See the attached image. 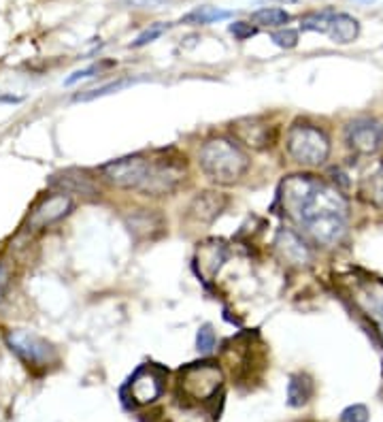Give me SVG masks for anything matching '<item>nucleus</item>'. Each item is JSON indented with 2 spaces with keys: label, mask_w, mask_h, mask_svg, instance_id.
Listing matches in <instances>:
<instances>
[{
  "label": "nucleus",
  "mask_w": 383,
  "mask_h": 422,
  "mask_svg": "<svg viewBox=\"0 0 383 422\" xmlns=\"http://www.w3.org/2000/svg\"><path fill=\"white\" fill-rule=\"evenodd\" d=\"M228 30H230V35H233L237 41H247V39H251V37L258 35V28L251 26L249 21H233V23L228 26Z\"/></svg>",
  "instance_id": "obj_28"
},
{
  "label": "nucleus",
  "mask_w": 383,
  "mask_h": 422,
  "mask_svg": "<svg viewBox=\"0 0 383 422\" xmlns=\"http://www.w3.org/2000/svg\"><path fill=\"white\" fill-rule=\"evenodd\" d=\"M215 331H213V327L211 325H202L200 329H198V333H196V347H198V352H202V354H207V352H211L213 347H215Z\"/></svg>",
  "instance_id": "obj_26"
},
{
  "label": "nucleus",
  "mask_w": 383,
  "mask_h": 422,
  "mask_svg": "<svg viewBox=\"0 0 383 422\" xmlns=\"http://www.w3.org/2000/svg\"><path fill=\"white\" fill-rule=\"evenodd\" d=\"M162 390H164V369L156 365H145L135 371V376L124 386L121 392H130L128 399H132V407H135V405L153 403L162 394Z\"/></svg>",
  "instance_id": "obj_9"
},
{
  "label": "nucleus",
  "mask_w": 383,
  "mask_h": 422,
  "mask_svg": "<svg viewBox=\"0 0 383 422\" xmlns=\"http://www.w3.org/2000/svg\"><path fill=\"white\" fill-rule=\"evenodd\" d=\"M96 73H100V66L98 64H94V66H88V68H84V70H75L72 75L64 81V86H72V84H77V81H81V79H88V77H94Z\"/></svg>",
  "instance_id": "obj_32"
},
{
  "label": "nucleus",
  "mask_w": 383,
  "mask_h": 422,
  "mask_svg": "<svg viewBox=\"0 0 383 422\" xmlns=\"http://www.w3.org/2000/svg\"><path fill=\"white\" fill-rule=\"evenodd\" d=\"M347 143L353 152L357 154H373L377 152L383 143V124L377 119H355L347 126Z\"/></svg>",
  "instance_id": "obj_10"
},
{
  "label": "nucleus",
  "mask_w": 383,
  "mask_h": 422,
  "mask_svg": "<svg viewBox=\"0 0 383 422\" xmlns=\"http://www.w3.org/2000/svg\"><path fill=\"white\" fill-rule=\"evenodd\" d=\"M147 171H149V158L137 154V156H126V158H117V160L102 164L100 175L113 188L141 190L147 178Z\"/></svg>",
  "instance_id": "obj_7"
},
{
  "label": "nucleus",
  "mask_w": 383,
  "mask_h": 422,
  "mask_svg": "<svg viewBox=\"0 0 383 422\" xmlns=\"http://www.w3.org/2000/svg\"><path fill=\"white\" fill-rule=\"evenodd\" d=\"M222 386V371L213 361L192 363L179 371V388L196 401H211Z\"/></svg>",
  "instance_id": "obj_6"
},
{
  "label": "nucleus",
  "mask_w": 383,
  "mask_h": 422,
  "mask_svg": "<svg viewBox=\"0 0 383 422\" xmlns=\"http://www.w3.org/2000/svg\"><path fill=\"white\" fill-rule=\"evenodd\" d=\"M288 154L302 166H320L330 154V141L313 124H294L286 137Z\"/></svg>",
  "instance_id": "obj_3"
},
{
  "label": "nucleus",
  "mask_w": 383,
  "mask_h": 422,
  "mask_svg": "<svg viewBox=\"0 0 383 422\" xmlns=\"http://www.w3.org/2000/svg\"><path fill=\"white\" fill-rule=\"evenodd\" d=\"M226 258H228V247L222 241L209 239V241L200 243L198 250H196V258H194L198 278L202 282L215 280V276L219 273V269L226 262Z\"/></svg>",
  "instance_id": "obj_12"
},
{
  "label": "nucleus",
  "mask_w": 383,
  "mask_h": 422,
  "mask_svg": "<svg viewBox=\"0 0 383 422\" xmlns=\"http://www.w3.org/2000/svg\"><path fill=\"white\" fill-rule=\"evenodd\" d=\"M292 19V15L284 9H277V7H264L251 13V21L255 26H264V28H279V26H286V23Z\"/></svg>",
  "instance_id": "obj_20"
},
{
  "label": "nucleus",
  "mask_w": 383,
  "mask_h": 422,
  "mask_svg": "<svg viewBox=\"0 0 383 422\" xmlns=\"http://www.w3.org/2000/svg\"><path fill=\"white\" fill-rule=\"evenodd\" d=\"M357 32H360V21L355 17L347 15V13H335L330 21V28L328 35L332 37V41L339 43V45H349L357 39Z\"/></svg>",
  "instance_id": "obj_17"
},
{
  "label": "nucleus",
  "mask_w": 383,
  "mask_h": 422,
  "mask_svg": "<svg viewBox=\"0 0 383 422\" xmlns=\"http://www.w3.org/2000/svg\"><path fill=\"white\" fill-rule=\"evenodd\" d=\"M9 286H11V267L5 260H0V303L7 299Z\"/></svg>",
  "instance_id": "obj_31"
},
{
  "label": "nucleus",
  "mask_w": 383,
  "mask_h": 422,
  "mask_svg": "<svg viewBox=\"0 0 383 422\" xmlns=\"http://www.w3.org/2000/svg\"><path fill=\"white\" fill-rule=\"evenodd\" d=\"M277 201L322 245H335L347 229L349 205L339 188L313 175H290L279 184Z\"/></svg>",
  "instance_id": "obj_1"
},
{
  "label": "nucleus",
  "mask_w": 383,
  "mask_h": 422,
  "mask_svg": "<svg viewBox=\"0 0 383 422\" xmlns=\"http://www.w3.org/2000/svg\"><path fill=\"white\" fill-rule=\"evenodd\" d=\"M49 186L58 188L60 192H79V194H96V186L90 182V178L81 175L79 171H64L58 175L49 178Z\"/></svg>",
  "instance_id": "obj_16"
},
{
  "label": "nucleus",
  "mask_w": 383,
  "mask_h": 422,
  "mask_svg": "<svg viewBox=\"0 0 383 422\" xmlns=\"http://www.w3.org/2000/svg\"><path fill=\"white\" fill-rule=\"evenodd\" d=\"M332 17H335L332 11H313L300 19V28L311 30V32H328Z\"/></svg>",
  "instance_id": "obj_24"
},
{
  "label": "nucleus",
  "mask_w": 383,
  "mask_h": 422,
  "mask_svg": "<svg viewBox=\"0 0 383 422\" xmlns=\"http://www.w3.org/2000/svg\"><path fill=\"white\" fill-rule=\"evenodd\" d=\"M364 303L366 309L371 311L369 316L377 322L379 333L383 335V284H379L377 288H369L364 292Z\"/></svg>",
  "instance_id": "obj_22"
},
{
  "label": "nucleus",
  "mask_w": 383,
  "mask_h": 422,
  "mask_svg": "<svg viewBox=\"0 0 383 422\" xmlns=\"http://www.w3.org/2000/svg\"><path fill=\"white\" fill-rule=\"evenodd\" d=\"M341 422H369V410L364 405H349L343 410Z\"/></svg>",
  "instance_id": "obj_29"
},
{
  "label": "nucleus",
  "mask_w": 383,
  "mask_h": 422,
  "mask_svg": "<svg viewBox=\"0 0 383 422\" xmlns=\"http://www.w3.org/2000/svg\"><path fill=\"white\" fill-rule=\"evenodd\" d=\"M198 162L202 173L211 182L230 186L237 184L249 171V158L241 147L226 137L209 139L200 147Z\"/></svg>",
  "instance_id": "obj_2"
},
{
  "label": "nucleus",
  "mask_w": 383,
  "mask_h": 422,
  "mask_svg": "<svg viewBox=\"0 0 383 422\" xmlns=\"http://www.w3.org/2000/svg\"><path fill=\"white\" fill-rule=\"evenodd\" d=\"M230 17H233V11L204 5V7H196L190 13H186L179 23H190V26H209V23L224 21V19H230Z\"/></svg>",
  "instance_id": "obj_18"
},
{
  "label": "nucleus",
  "mask_w": 383,
  "mask_h": 422,
  "mask_svg": "<svg viewBox=\"0 0 383 422\" xmlns=\"http://www.w3.org/2000/svg\"><path fill=\"white\" fill-rule=\"evenodd\" d=\"M275 252L279 254V258L288 262V265H294V267H304L311 262V250L309 245L302 241L300 235H296L292 229H279L277 235H275Z\"/></svg>",
  "instance_id": "obj_11"
},
{
  "label": "nucleus",
  "mask_w": 383,
  "mask_h": 422,
  "mask_svg": "<svg viewBox=\"0 0 383 422\" xmlns=\"http://www.w3.org/2000/svg\"><path fill=\"white\" fill-rule=\"evenodd\" d=\"M173 26V23H162V21H158V23H151L149 28H145L135 41H132V47H145V45H149V43H153L156 39H160L168 28Z\"/></svg>",
  "instance_id": "obj_25"
},
{
  "label": "nucleus",
  "mask_w": 383,
  "mask_h": 422,
  "mask_svg": "<svg viewBox=\"0 0 383 422\" xmlns=\"http://www.w3.org/2000/svg\"><path fill=\"white\" fill-rule=\"evenodd\" d=\"M0 103L17 105V103H21V96H13V94H0Z\"/></svg>",
  "instance_id": "obj_33"
},
{
  "label": "nucleus",
  "mask_w": 383,
  "mask_h": 422,
  "mask_svg": "<svg viewBox=\"0 0 383 422\" xmlns=\"http://www.w3.org/2000/svg\"><path fill=\"white\" fill-rule=\"evenodd\" d=\"M126 7H132V9H160L170 5L173 0H119Z\"/></svg>",
  "instance_id": "obj_30"
},
{
  "label": "nucleus",
  "mask_w": 383,
  "mask_h": 422,
  "mask_svg": "<svg viewBox=\"0 0 383 422\" xmlns=\"http://www.w3.org/2000/svg\"><path fill=\"white\" fill-rule=\"evenodd\" d=\"M228 205V198L219 192H200L188 205V220L194 224H211Z\"/></svg>",
  "instance_id": "obj_14"
},
{
  "label": "nucleus",
  "mask_w": 383,
  "mask_h": 422,
  "mask_svg": "<svg viewBox=\"0 0 383 422\" xmlns=\"http://www.w3.org/2000/svg\"><path fill=\"white\" fill-rule=\"evenodd\" d=\"M271 41L281 49H292V47L298 45V32L292 30V28H281V30L271 35Z\"/></svg>",
  "instance_id": "obj_27"
},
{
  "label": "nucleus",
  "mask_w": 383,
  "mask_h": 422,
  "mask_svg": "<svg viewBox=\"0 0 383 422\" xmlns=\"http://www.w3.org/2000/svg\"><path fill=\"white\" fill-rule=\"evenodd\" d=\"M137 79H115V81H109L105 86H98L86 94H77L75 101H81V103H88V101H94V98H100V96H107V94H113V92H119L128 86H135Z\"/></svg>",
  "instance_id": "obj_23"
},
{
  "label": "nucleus",
  "mask_w": 383,
  "mask_h": 422,
  "mask_svg": "<svg viewBox=\"0 0 383 422\" xmlns=\"http://www.w3.org/2000/svg\"><path fill=\"white\" fill-rule=\"evenodd\" d=\"M75 207V201L70 198V194L66 192H58V194H51L45 196L41 201L30 209L28 218H26V231L37 233V231H45L56 222L64 220Z\"/></svg>",
  "instance_id": "obj_8"
},
{
  "label": "nucleus",
  "mask_w": 383,
  "mask_h": 422,
  "mask_svg": "<svg viewBox=\"0 0 383 422\" xmlns=\"http://www.w3.org/2000/svg\"><path fill=\"white\" fill-rule=\"evenodd\" d=\"M186 158L181 156H162V158H149V171L145 184L139 192L145 196H166L175 192L181 182L186 180Z\"/></svg>",
  "instance_id": "obj_5"
},
{
  "label": "nucleus",
  "mask_w": 383,
  "mask_h": 422,
  "mask_svg": "<svg viewBox=\"0 0 383 422\" xmlns=\"http://www.w3.org/2000/svg\"><path fill=\"white\" fill-rule=\"evenodd\" d=\"M313 396V382L309 376L296 374L288 382V403L292 407H302Z\"/></svg>",
  "instance_id": "obj_19"
},
{
  "label": "nucleus",
  "mask_w": 383,
  "mask_h": 422,
  "mask_svg": "<svg viewBox=\"0 0 383 422\" xmlns=\"http://www.w3.org/2000/svg\"><path fill=\"white\" fill-rule=\"evenodd\" d=\"M126 227L137 241H156L166 233V220L158 211L139 209L126 215Z\"/></svg>",
  "instance_id": "obj_13"
},
{
  "label": "nucleus",
  "mask_w": 383,
  "mask_h": 422,
  "mask_svg": "<svg viewBox=\"0 0 383 422\" xmlns=\"http://www.w3.org/2000/svg\"><path fill=\"white\" fill-rule=\"evenodd\" d=\"M5 343L28 369L45 371L49 365H54L58 361L56 347L51 345L45 337H41L32 331L9 329V331H5Z\"/></svg>",
  "instance_id": "obj_4"
},
{
  "label": "nucleus",
  "mask_w": 383,
  "mask_h": 422,
  "mask_svg": "<svg viewBox=\"0 0 383 422\" xmlns=\"http://www.w3.org/2000/svg\"><path fill=\"white\" fill-rule=\"evenodd\" d=\"M271 126L262 124L260 119H239L233 124V133L237 137V141L245 143L247 147H253V150H266V147L273 145V135H271Z\"/></svg>",
  "instance_id": "obj_15"
},
{
  "label": "nucleus",
  "mask_w": 383,
  "mask_h": 422,
  "mask_svg": "<svg viewBox=\"0 0 383 422\" xmlns=\"http://www.w3.org/2000/svg\"><path fill=\"white\" fill-rule=\"evenodd\" d=\"M362 192L366 194V198L373 205L383 209V162H379L377 169L364 180Z\"/></svg>",
  "instance_id": "obj_21"
}]
</instances>
